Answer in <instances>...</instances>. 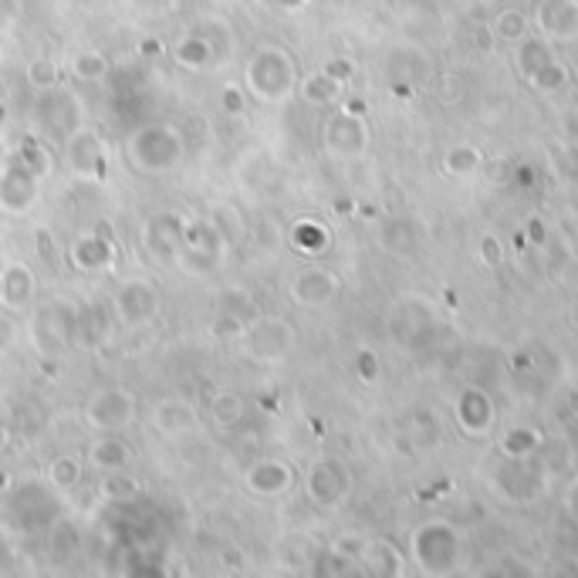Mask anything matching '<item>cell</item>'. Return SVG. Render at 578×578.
<instances>
[{"label": "cell", "instance_id": "obj_18", "mask_svg": "<svg viewBox=\"0 0 578 578\" xmlns=\"http://www.w3.org/2000/svg\"><path fill=\"white\" fill-rule=\"evenodd\" d=\"M28 85L38 95L55 92V88L61 85V65L55 58H34L28 65Z\"/></svg>", "mask_w": 578, "mask_h": 578}, {"label": "cell", "instance_id": "obj_5", "mask_svg": "<svg viewBox=\"0 0 578 578\" xmlns=\"http://www.w3.org/2000/svg\"><path fill=\"white\" fill-rule=\"evenodd\" d=\"M159 311H163V298H159V288L149 278H129L115 291V315H119L122 325H153Z\"/></svg>", "mask_w": 578, "mask_h": 578}, {"label": "cell", "instance_id": "obj_23", "mask_svg": "<svg viewBox=\"0 0 578 578\" xmlns=\"http://www.w3.org/2000/svg\"><path fill=\"white\" fill-rule=\"evenodd\" d=\"M0 65H4V44H0Z\"/></svg>", "mask_w": 578, "mask_h": 578}, {"label": "cell", "instance_id": "obj_6", "mask_svg": "<svg viewBox=\"0 0 578 578\" xmlns=\"http://www.w3.org/2000/svg\"><path fill=\"white\" fill-rule=\"evenodd\" d=\"M284 332H291V328L284 325L281 318H257V322L244 328L240 345H244V352L257 362H278L291 352V339L278 342V335H284Z\"/></svg>", "mask_w": 578, "mask_h": 578}, {"label": "cell", "instance_id": "obj_21", "mask_svg": "<svg viewBox=\"0 0 578 578\" xmlns=\"http://www.w3.org/2000/svg\"><path fill=\"white\" fill-rule=\"evenodd\" d=\"M7 437H11V423H7V413L0 409V450L7 447Z\"/></svg>", "mask_w": 578, "mask_h": 578}, {"label": "cell", "instance_id": "obj_3", "mask_svg": "<svg viewBox=\"0 0 578 578\" xmlns=\"http://www.w3.org/2000/svg\"><path fill=\"white\" fill-rule=\"evenodd\" d=\"M136 420H139V399L126 386H102L85 403V423L99 433H122Z\"/></svg>", "mask_w": 578, "mask_h": 578}, {"label": "cell", "instance_id": "obj_17", "mask_svg": "<svg viewBox=\"0 0 578 578\" xmlns=\"http://www.w3.org/2000/svg\"><path fill=\"white\" fill-rule=\"evenodd\" d=\"M71 75H75L78 82H102V78L109 75V58L92 48L78 51V55L71 58Z\"/></svg>", "mask_w": 578, "mask_h": 578}, {"label": "cell", "instance_id": "obj_22", "mask_svg": "<svg viewBox=\"0 0 578 578\" xmlns=\"http://www.w3.org/2000/svg\"><path fill=\"white\" fill-rule=\"evenodd\" d=\"M7 487H11V477H7V470H0V494H4Z\"/></svg>", "mask_w": 578, "mask_h": 578}, {"label": "cell", "instance_id": "obj_20", "mask_svg": "<svg viewBox=\"0 0 578 578\" xmlns=\"http://www.w3.org/2000/svg\"><path fill=\"white\" fill-rule=\"evenodd\" d=\"M240 95H244V92H237V88H224V112L227 115H237L240 112V105H244V99H240Z\"/></svg>", "mask_w": 578, "mask_h": 578}, {"label": "cell", "instance_id": "obj_8", "mask_svg": "<svg viewBox=\"0 0 578 578\" xmlns=\"http://www.w3.org/2000/svg\"><path fill=\"white\" fill-rule=\"evenodd\" d=\"M149 420H153V430L159 433V437H173L176 440V437H186V433L197 430L200 413H197V406H193L190 399L166 396L153 406Z\"/></svg>", "mask_w": 578, "mask_h": 578}, {"label": "cell", "instance_id": "obj_15", "mask_svg": "<svg viewBox=\"0 0 578 578\" xmlns=\"http://www.w3.org/2000/svg\"><path fill=\"white\" fill-rule=\"evenodd\" d=\"M99 491H102L105 501H115V504L136 501V497L142 494V480L136 474H129V470H112V474H105Z\"/></svg>", "mask_w": 578, "mask_h": 578}, {"label": "cell", "instance_id": "obj_13", "mask_svg": "<svg viewBox=\"0 0 578 578\" xmlns=\"http://www.w3.org/2000/svg\"><path fill=\"white\" fill-rule=\"evenodd\" d=\"M68 159H71V166L75 170H82V173H92L95 166L102 163V142L95 132H75V139L68 142Z\"/></svg>", "mask_w": 578, "mask_h": 578}, {"label": "cell", "instance_id": "obj_2", "mask_svg": "<svg viewBox=\"0 0 578 578\" xmlns=\"http://www.w3.org/2000/svg\"><path fill=\"white\" fill-rule=\"evenodd\" d=\"M38 159H44V153ZM38 159L28 153V142H24L21 153L7 159L0 170V210L11 217H24L38 203L41 180L48 173V163H38Z\"/></svg>", "mask_w": 578, "mask_h": 578}, {"label": "cell", "instance_id": "obj_11", "mask_svg": "<svg viewBox=\"0 0 578 578\" xmlns=\"http://www.w3.org/2000/svg\"><path fill=\"white\" fill-rule=\"evenodd\" d=\"M71 261H75L78 271H109L115 264V251H112V240H105L99 234H82L71 244Z\"/></svg>", "mask_w": 578, "mask_h": 578}, {"label": "cell", "instance_id": "obj_1", "mask_svg": "<svg viewBox=\"0 0 578 578\" xmlns=\"http://www.w3.org/2000/svg\"><path fill=\"white\" fill-rule=\"evenodd\" d=\"M183 153H186L183 132L176 126H166V122H159V126H142L132 132L126 142V156L132 163V170L149 173V176L176 170V166L183 163Z\"/></svg>", "mask_w": 578, "mask_h": 578}, {"label": "cell", "instance_id": "obj_14", "mask_svg": "<svg viewBox=\"0 0 578 578\" xmlns=\"http://www.w3.org/2000/svg\"><path fill=\"white\" fill-rule=\"evenodd\" d=\"M291 298L301 301V305H322V301L332 298V281L318 271L298 274V278L291 281Z\"/></svg>", "mask_w": 578, "mask_h": 578}, {"label": "cell", "instance_id": "obj_19", "mask_svg": "<svg viewBox=\"0 0 578 578\" xmlns=\"http://www.w3.org/2000/svg\"><path fill=\"white\" fill-rule=\"evenodd\" d=\"M48 480L61 487V491H68V487H75L82 480V464L75 457H55L48 464Z\"/></svg>", "mask_w": 578, "mask_h": 578}, {"label": "cell", "instance_id": "obj_9", "mask_svg": "<svg viewBox=\"0 0 578 578\" xmlns=\"http://www.w3.org/2000/svg\"><path fill=\"white\" fill-rule=\"evenodd\" d=\"M88 464L95 470H102V474L129 470L136 464V450H132L126 437H119V433H99V437L88 443Z\"/></svg>", "mask_w": 578, "mask_h": 578}, {"label": "cell", "instance_id": "obj_7", "mask_svg": "<svg viewBox=\"0 0 578 578\" xmlns=\"http://www.w3.org/2000/svg\"><path fill=\"white\" fill-rule=\"evenodd\" d=\"M34 295H38V281H34V271L24 261H7L0 264V308L4 311H28L34 305Z\"/></svg>", "mask_w": 578, "mask_h": 578}, {"label": "cell", "instance_id": "obj_10", "mask_svg": "<svg viewBox=\"0 0 578 578\" xmlns=\"http://www.w3.org/2000/svg\"><path fill=\"white\" fill-rule=\"evenodd\" d=\"M244 487L257 497H278L291 487V467L284 460H257L244 470Z\"/></svg>", "mask_w": 578, "mask_h": 578}, {"label": "cell", "instance_id": "obj_16", "mask_svg": "<svg viewBox=\"0 0 578 578\" xmlns=\"http://www.w3.org/2000/svg\"><path fill=\"white\" fill-rule=\"evenodd\" d=\"M176 61H180L183 68H193V71L210 68L213 44L207 38H200V34H190V38H183L180 44H176Z\"/></svg>", "mask_w": 578, "mask_h": 578}, {"label": "cell", "instance_id": "obj_4", "mask_svg": "<svg viewBox=\"0 0 578 578\" xmlns=\"http://www.w3.org/2000/svg\"><path fill=\"white\" fill-rule=\"evenodd\" d=\"M247 88L254 99L278 102L291 88V61L281 55V48H261L247 65Z\"/></svg>", "mask_w": 578, "mask_h": 578}, {"label": "cell", "instance_id": "obj_12", "mask_svg": "<svg viewBox=\"0 0 578 578\" xmlns=\"http://www.w3.org/2000/svg\"><path fill=\"white\" fill-rule=\"evenodd\" d=\"M210 420L220 430H234V426L244 420V399H240L234 389H217L210 396Z\"/></svg>", "mask_w": 578, "mask_h": 578}]
</instances>
